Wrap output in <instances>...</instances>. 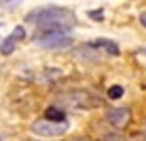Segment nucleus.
I'll return each instance as SVG.
<instances>
[{"label":"nucleus","mask_w":146,"mask_h":141,"mask_svg":"<svg viewBox=\"0 0 146 141\" xmlns=\"http://www.w3.org/2000/svg\"><path fill=\"white\" fill-rule=\"evenodd\" d=\"M28 23L38 28L36 34H53V32H70L76 26V15L64 7H42L28 13Z\"/></svg>","instance_id":"obj_1"},{"label":"nucleus","mask_w":146,"mask_h":141,"mask_svg":"<svg viewBox=\"0 0 146 141\" xmlns=\"http://www.w3.org/2000/svg\"><path fill=\"white\" fill-rule=\"evenodd\" d=\"M102 103L104 101L100 97H95L89 91H80V89L59 95V105H64L68 110H93V108H100Z\"/></svg>","instance_id":"obj_2"},{"label":"nucleus","mask_w":146,"mask_h":141,"mask_svg":"<svg viewBox=\"0 0 146 141\" xmlns=\"http://www.w3.org/2000/svg\"><path fill=\"white\" fill-rule=\"evenodd\" d=\"M32 42L40 49H66L72 47V32H53V34H36Z\"/></svg>","instance_id":"obj_3"},{"label":"nucleus","mask_w":146,"mask_h":141,"mask_svg":"<svg viewBox=\"0 0 146 141\" xmlns=\"http://www.w3.org/2000/svg\"><path fill=\"white\" fill-rule=\"evenodd\" d=\"M70 129V122H55V120H47V118H40L36 122L32 124V133L38 135V137H59V135H64L66 131Z\"/></svg>","instance_id":"obj_4"},{"label":"nucleus","mask_w":146,"mask_h":141,"mask_svg":"<svg viewBox=\"0 0 146 141\" xmlns=\"http://www.w3.org/2000/svg\"><path fill=\"white\" fill-rule=\"evenodd\" d=\"M106 120L114 129H125L129 124V120H131V110L125 108V105L123 108H110V110H106Z\"/></svg>","instance_id":"obj_5"},{"label":"nucleus","mask_w":146,"mask_h":141,"mask_svg":"<svg viewBox=\"0 0 146 141\" xmlns=\"http://www.w3.org/2000/svg\"><path fill=\"white\" fill-rule=\"evenodd\" d=\"M23 38H26V28L17 26L7 38L2 40V44H0V53H2V55H11L15 51V47H17V42H21Z\"/></svg>","instance_id":"obj_6"},{"label":"nucleus","mask_w":146,"mask_h":141,"mask_svg":"<svg viewBox=\"0 0 146 141\" xmlns=\"http://www.w3.org/2000/svg\"><path fill=\"white\" fill-rule=\"evenodd\" d=\"M91 44H93L95 49H98V51H104V53L112 55V57L121 55V49H119V44L114 42V40H110V38H98V40H93Z\"/></svg>","instance_id":"obj_7"},{"label":"nucleus","mask_w":146,"mask_h":141,"mask_svg":"<svg viewBox=\"0 0 146 141\" xmlns=\"http://www.w3.org/2000/svg\"><path fill=\"white\" fill-rule=\"evenodd\" d=\"M44 118L47 120H55V122H66V110L59 108V105H51V108L44 110Z\"/></svg>","instance_id":"obj_8"},{"label":"nucleus","mask_w":146,"mask_h":141,"mask_svg":"<svg viewBox=\"0 0 146 141\" xmlns=\"http://www.w3.org/2000/svg\"><path fill=\"white\" fill-rule=\"evenodd\" d=\"M123 87H121V84H112V87L108 89V99H121L123 97Z\"/></svg>","instance_id":"obj_9"},{"label":"nucleus","mask_w":146,"mask_h":141,"mask_svg":"<svg viewBox=\"0 0 146 141\" xmlns=\"http://www.w3.org/2000/svg\"><path fill=\"white\" fill-rule=\"evenodd\" d=\"M89 17H91L93 21H102V19H104V11H102V9H95V11H89Z\"/></svg>","instance_id":"obj_10"},{"label":"nucleus","mask_w":146,"mask_h":141,"mask_svg":"<svg viewBox=\"0 0 146 141\" xmlns=\"http://www.w3.org/2000/svg\"><path fill=\"white\" fill-rule=\"evenodd\" d=\"M106 141H123V137H119V135H110V137H106Z\"/></svg>","instance_id":"obj_11"},{"label":"nucleus","mask_w":146,"mask_h":141,"mask_svg":"<svg viewBox=\"0 0 146 141\" xmlns=\"http://www.w3.org/2000/svg\"><path fill=\"white\" fill-rule=\"evenodd\" d=\"M140 23H142V26L146 28V15H144V13H142V15H140Z\"/></svg>","instance_id":"obj_12"},{"label":"nucleus","mask_w":146,"mask_h":141,"mask_svg":"<svg viewBox=\"0 0 146 141\" xmlns=\"http://www.w3.org/2000/svg\"><path fill=\"white\" fill-rule=\"evenodd\" d=\"M138 53H140V55H146V47H140V49H138Z\"/></svg>","instance_id":"obj_13"},{"label":"nucleus","mask_w":146,"mask_h":141,"mask_svg":"<svg viewBox=\"0 0 146 141\" xmlns=\"http://www.w3.org/2000/svg\"><path fill=\"white\" fill-rule=\"evenodd\" d=\"M4 2H13V0H4Z\"/></svg>","instance_id":"obj_14"},{"label":"nucleus","mask_w":146,"mask_h":141,"mask_svg":"<svg viewBox=\"0 0 146 141\" xmlns=\"http://www.w3.org/2000/svg\"><path fill=\"white\" fill-rule=\"evenodd\" d=\"M144 139H146V133H144Z\"/></svg>","instance_id":"obj_15"}]
</instances>
